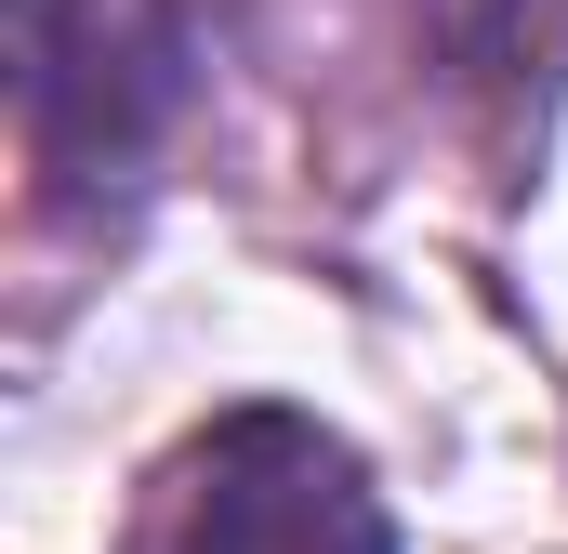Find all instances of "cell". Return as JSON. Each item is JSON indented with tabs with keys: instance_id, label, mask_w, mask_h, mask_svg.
<instances>
[{
	"instance_id": "6da1fadb",
	"label": "cell",
	"mask_w": 568,
	"mask_h": 554,
	"mask_svg": "<svg viewBox=\"0 0 568 554\" xmlns=\"http://www.w3.org/2000/svg\"><path fill=\"white\" fill-rule=\"evenodd\" d=\"M133 554H397L371 462L304 410L199 422L133 502Z\"/></svg>"
},
{
	"instance_id": "7a4b0ae2",
	"label": "cell",
	"mask_w": 568,
	"mask_h": 554,
	"mask_svg": "<svg viewBox=\"0 0 568 554\" xmlns=\"http://www.w3.org/2000/svg\"><path fill=\"white\" fill-rule=\"evenodd\" d=\"M67 13H80V0H13V53H27V80H53V53H67Z\"/></svg>"
}]
</instances>
